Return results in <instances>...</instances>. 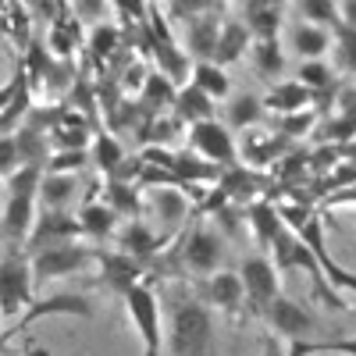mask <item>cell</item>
<instances>
[{"label":"cell","mask_w":356,"mask_h":356,"mask_svg":"<svg viewBox=\"0 0 356 356\" xmlns=\"http://www.w3.org/2000/svg\"><path fill=\"white\" fill-rule=\"evenodd\" d=\"M214 342L211 307L200 303L189 289H171L168 296V349L171 356H207Z\"/></svg>","instance_id":"6da1fadb"},{"label":"cell","mask_w":356,"mask_h":356,"mask_svg":"<svg viewBox=\"0 0 356 356\" xmlns=\"http://www.w3.org/2000/svg\"><path fill=\"white\" fill-rule=\"evenodd\" d=\"M271 264H275V271H285V275H292V271H307L310 275V282H314V296L328 307V310H349V300H346V292L342 289H335L328 278H324V271H321V264H317V257L310 253V246L296 235L289 225H282V232L271 239Z\"/></svg>","instance_id":"7a4b0ae2"},{"label":"cell","mask_w":356,"mask_h":356,"mask_svg":"<svg viewBox=\"0 0 356 356\" xmlns=\"http://www.w3.org/2000/svg\"><path fill=\"white\" fill-rule=\"evenodd\" d=\"M278 214H282V225H289V228L310 246V253L317 257L324 278H328L335 289L356 296V275L346 271L342 264H335L332 253H328V246H324V221H321V214H317V207H314V203H303V200H285V203H278Z\"/></svg>","instance_id":"3957f363"},{"label":"cell","mask_w":356,"mask_h":356,"mask_svg":"<svg viewBox=\"0 0 356 356\" xmlns=\"http://www.w3.org/2000/svg\"><path fill=\"white\" fill-rule=\"evenodd\" d=\"M89 264H97V250L93 246H82L75 239L65 243H50L29 253V271H33V285H47L54 278H68L86 271Z\"/></svg>","instance_id":"277c9868"},{"label":"cell","mask_w":356,"mask_h":356,"mask_svg":"<svg viewBox=\"0 0 356 356\" xmlns=\"http://www.w3.org/2000/svg\"><path fill=\"white\" fill-rule=\"evenodd\" d=\"M125 310L136 324V332L143 339V356H161V346H164V332H161V300L150 282H136L129 285L125 292Z\"/></svg>","instance_id":"5b68a950"},{"label":"cell","mask_w":356,"mask_h":356,"mask_svg":"<svg viewBox=\"0 0 356 356\" xmlns=\"http://www.w3.org/2000/svg\"><path fill=\"white\" fill-rule=\"evenodd\" d=\"M33 303V271L29 253L11 250L0 257V317H18Z\"/></svg>","instance_id":"8992f818"},{"label":"cell","mask_w":356,"mask_h":356,"mask_svg":"<svg viewBox=\"0 0 356 356\" xmlns=\"http://www.w3.org/2000/svg\"><path fill=\"white\" fill-rule=\"evenodd\" d=\"M239 278H243V296H246V310L253 317H264L267 303L278 296V271L267 257H246L239 267Z\"/></svg>","instance_id":"52a82bcc"},{"label":"cell","mask_w":356,"mask_h":356,"mask_svg":"<svg viewBox=\"0 0 356 356\" xmlns=\"http://www.w3.org/2000/svg\"><path fill=\"white\" fill-rule=\"evenodd\" d=\"M186 139H189V150H196L200 157L214 161V164H221V168H228V164L239 161V154H235L232 129H228V125H221V122H214V118L193 122V125H189V132H186Z\"/></svg>","instance_id":"ba28073f"},{"label":"cell","mask_w":356,"mask_h":356,"mask_svg":"<svg viewBox=\"0 0 356 356\" xmlns=\"http://www.w3.org/2000/svg\"><path fill=\"white\" fill-rule=\"evenodd\" d=\"M178 257H182V264L189 267V271L211 275V271H218L221 260H225V243H221V235H218L211 225H193V228L186 232Z\"/></svg>","instance_id":"9c48e42d"},{"label":"cell","mask_w":356,"mask_h":356,"mask_svg":"<svg viewBox=\"0 0 356 356\" xmlns=\"http://www.w3.org/2000/svg\"><path fill=\"white\" fill-rule=\"evenodd\" d=\"M264 321H267V328H271L278 339H289V342H303V339H314V332H317V324H314V317L296 303V300H289V296H275L271 303H267V310H264Z\"/></svg>","instance_id":"30bf717a"},{"label":"cell","mask_w":356,"mask_h":356,"mask_svg":"<svg viewBox=\"0 0 356 356\" xmlns=\"http://www.w3.org/2000/svg\"><path fill=\"white\" fill-rule=\"evenodd\" d=\"M50 314H68V317H93V303L79 292H57V296H47V300H33L25 307V314L15 321V328L4 332V339L11 342L18 332H29V324H36Z\"/></svg>","instance_id":"8fae6325"},{"label":"cell","mask_w":356,"mask_h":356,"mask_svg":"<svg viewBox=\"0 0 356 356\" xmlns=\"http://www.w3.org/2000/svg\"><path fill=\"white\" fill-rule=\"evenodd\" d=\"M82 228H79V218L68 214V211H54V207H36V218H33V228H29V253L40 250V246H50V243H65V239H79Z\"/></svg>","instance_id":"7c38bea8"},{"label":"cell","mask_w":356,"mask_h":356,"mask_svg":"<svg viewBox=\"0 0 356 356\" xmlns=\"http://www.w3.org/2000/svg\"><path fill=\"white\" fill-rule=\"evenodd\" d=\"M139 196H143L146 214H154L161 221L164 235H171L175 228H182V221L189 214V200H186V193L178 186H146V189H139Z\"/></svg>","instance_id":"4fadbf2b"},{"label":"cell","mask_w":356,"mask_h":356,"mask_svg":"<svg viewBox=\"0 0 356 356\" xmlns=\"http://www.w3.org/2000/svg\"><path fill=\"white\" fill-rule=\"evenodd\" d=\"M243 143L235 146V154H239V164L246 168H267V164H275L278 157H285L289 150V139H282L278 132H264V129H243Z\"/></svg>","instance_id":"5bb4252c"},{"label":"cell","mask_w":356,"mask_h":356,"mask_svg":"<svg viewBox=\"0 0 356 356\" xmlns=\"http://www.w3.org/2000/svg\"><path fill=\"white\" fill-rule=\"evenodd\" d=\"M203 296H207V307H218L225 317H239L246 310V296H243V278L239 271H211V278H207L203 285Z\"/></svg>","instance_id":"9a60e30c"},{"label":"cell","mask_w":356,"mask_h":356,"mask_svg":"<svg viewBox=\"0 0 356 356\" xmlns=\"http://www.w3.org/2000/svg\"><path fill=\"white\" fill-rule=\"evenodd\" d=\"M33 218H36V193L8 189L4 214H0V232H4L11 243H25L29 228H33Z\"/></svg>","instance_id":"2e32d148"},{"label":"cell","mask_w":356,"mask_h":356,"mask_svg":"<svg viewBox=\"0 0 356 356\" xmlns=\"http://www.w3.org/2000/svg\"><path fill=\"white\" fill-rule=\"evenodd\" d=\"M97 264H100V285L111 292H125L129 285H136L143 278V260L129 257V253H111V250H97Z\"/></svg>","instance_id":"e0dca14e"},{"label":"cell","mask_w":356,"mask_h":356,"mask_svg":"<svg viewBox=\"0 0 356 356\" xmlns=\"http://www.w3.org/2000/svg\"><path fill=\"white\" fill-rule=\"evenodd\" d=\"M214 186H221V193L228 196V200H235V203H250V200H257V196H264L267 193V178L257 171V168H246V164H228V168H221V178Z\"/></svg>","instance_id":"ac0fdd59"},{"label":"cell","mask_w":356,"mask_h":356,"mask_svg":"<svg viewBox=\"0 0 356 356\" xmlns=\"http://www.w3.org/2000/svg\"><path fill=\"white\" fill-rule=\"evenodd\" d=\"M168 243H171V235H157L143 218H129V225L122 228V235H118V250L136 257V260H143V264L154 260Z\"/></svg>","instance_id":"d6986e66"},{"label":"cell","mask_w":356,"mask_h":356,"mask_svg":"<svg viewBox=\"0 0 356 356\" xmlns=\"http://www.w3.org/2000/svg\"><path fill=\"white\" fill-rule=\"evenodd\" d=\"M218 29H221V18H218V11H203V15L189 18V33H186V54L193 57V61H211V57H214Z\"/></svg>","instance_id":"ffe728a7"},{"label":"cell","mask_w":356,"mask_h":356,"mask_svg":"<svg viewBox=\"0 0 356 356\" xmlns=\"http://www.w3.org/2000/svg\"><path fill=\"white\" fill-rule=\"evenodd\" d=\"M79 178L72 171H43L36 186V207H54V211H68V203L75 200Z\"/></svg>","instance_id":"44dd1931"},{"label":"cell","mask_w":356,"mask_h":356,"mask_svg":"<svg viewBox=\"0 0 356 356\" xmlns=\"http://www.w3.org/2000/svg\"><path fill=\"white\" fill-rule=\"evenodd\" d=\"M250 43H253V36H250V29L243 25V18L221 22V29H218V43H214V57H211V61L221 65V68H228V65H235V61H239V57L250 50Z\"/></svg>","instance_id":"7402d4cb"},{"label":"cell","mask_w":356,"mask_h":356,"mask_svg":"<svg viewBox=\"0 0 356 356\" xmlns=\"http://www.w3.org/2000/svg\"><path fill=\"white\" fill-rule=\"evenodd\" d=\"M250 232H253V239L257 246H271V239L282 232V214H278V207L271 203V196H257L246 203V211H243Z\"/></svg>","instance_id":"603a6c76"},{"label":"cell","mask_w":356,"mask_h":356,"mask_svg":"<svg viewBox=\"0 0 356 356\" xmlns=\"http://www.w3.org/2000/svg\"><path fill=\"white\" fill-rule=\"evenodd\" d=\"M79 228H82V235H89L93 243H107L111 235H114V228H118V214L111 211L104 200L89 196V200L82 203V211H79Z\"/></svg>","instance_id":"cb8c5ba5"},{"label":"cell","mask_w":356,"mask_h":356,"mask_svg":"<svg viewBox=\"0 0 356 356\" xmlns=\"http://www.w3.org/2000/svg\"><path fill=\"white\" fill-rule=\"evenodd\" d=\"M171 107H175V118H178V122H186V125L203 122V118H214V100L207 97L196 82H189V86L178 89L175 100H171Z\"/></svg>","instance_id":"d4e9b609"},{"label":"cell","mask_w":356,"mask_h":356,"mask_svg":"<svg viewBox=\"0 0 356 356\" xmlns=\"http://www.w3.org/2000/svg\"><path fill=\"white\" fill-rule=\"evenodd\" d=\"M310 100H317L310 89L303 86V82H278V86H271V93H267L260 104H264V111H275V114H289V111H303V107H310Z\"/></svg>","instance_id":"484cf974"},{"label":"cell","mask_w":356,"mask_h":356,"mask_svg":"<svg viewBox=\"0 0 356 356\" xmlns=\"http://www.w3.org/2000/svg\"><path fill=\"white\" fill-rule=\"evenodd\" d=\"M182 125L186 122H178L175 114H150L136 125V139L143 146H171L178 136H182Z\"/></svg>","instance_id":"4316f807"},{"label":"cell","mask_w":356,"mask_h":356,"mask_svg":"<svg viewBox=\"0 0 356 356\" xmlns=\"http://www.w3.org/2000/svg\"><path fill=\"white\" fill-rule=\"evenodd\" d=\"M104 203L118 218H139L143 214V196H139V186L132 182H122V178H107L104 182Z\"/></svg>","instance_id":"83f0119b"},{"label":"cell","mask_w":356,"mask_h":356,"mask_svg":"<svg viewBox=\"0 0 356 356\" xmlns=\"http://www.w3.org/2000/svg\"><path fill=\"white\" fill-rule=\"evenodd\" d=\"M292 47L300 57H324L332 47V33L324 25L300 22V25H292Z\"/></svg>","instance_id":"f1b7e54d"},{"label":"cell","mask_w":356,"mask_h":356,"mask_svg":"<svg viewBox=\"0 0 356 356\" xmlns=\"http://www.w3.org/2000/svg\"><path fill=\"white\" fill-rule=\"evenodd\" d=\"M296 82H303L314 97H321V93H332L335 89V72H332V65H324V57H303L300 72H296Z\"/></svg>","instance_id":"f546056e"},{"label":"cell","mask_w":356,"mask_h":356,"mask_svg":"<svg viewBox=\"0 0 356 356\" xmlns=\"http://www.w3.org/2000/svg\"><path fill=\"white\" fill-rule=\"evenodd\" d=\"M250 50H253V65H257L260 79H278L285 72V54L278 47V36L257 40V43H250Z\"/></svg>","instance_id":"4dcf8cb0"},{"label":"cell","mask_w":356,"mask_h":356,"mask_svg":"<svg viewBox=\"0 0 356 356\" xmlns=\"http://www.w3.org/2000/svg\"><path fill=\"white\" fill-rule=\"evenodd\" d=\"M189 75H193V82H196V86H200L211 100L228 97V75H225V68H221V65H214V61H193Z\"/></svg>","instance_id":"1f68e13d"},{"label":"cell","mask_w":356,"mask_h":356,"mask_svg":"<svg viewBox=\"0 0 356 356\" xmlns=\"http://www.w3.org/2000/svg\"><path fill=\"white\" fill-rule=\"evenodd\" d=\"M118 47H122V29L111 25V22H97L93 33H89V54H93V61L97 65L111 61Z\"/></svg>","instance_id":"d6a6232c"},{"label":"cell","mask_w":356,"mask_h":356,"mask_svg":"<svg viewBox=\"0 0 356 356\" xmlns=\"http://www.w3.org/2000/svg\"><path fill=\"white\" fill-rule=\"evenodd\" d=\"M317 353L356 356V335L353 339H303V342H292L285 356H317Z\"/></svg>","instance_id":"836d02e7"},{"label":"cell","mask_w":356,"mask_h":356,"mask_svg":"<svg viewBox=\"0 0 356 356\" xmlns=\"http://www.w3.org/2000/svg\"><path fill=\"white\" fill-rule=\"evenodd\" d=\"M243 25L250 29V36L257 40H271L278 36V29L285 22V8H257V11H243Z\"/></svg>","instance_id":"e575fe53"},{"label":"cell","mask_w":356,"mask_h":356,"mask_svg":"<svg viewBox=\"0 0 356 356\" xmlns=\"http://www.w3.org/2000/svg\"><path fill=\"white\" fill-rule=\"evenodd\" d=\"M317 125V111L303 107V111H289V114H278V122L271 125V132H278L282 139H303L307 132H314Z\"/></svg>","instance_id":"d590c367"},{"label":"cell","mask_w":356,"mask_h":356,"mask_svg":"<svg viewBox=\"0 0 356 356\" xmlns=\"http://www.w3.org/2000/svg\"><path fill=\"white\" fill-rule=\"evenodd\" d=\"M29 111H33V89H29V79H22L15 97L4 104V111H0V132H15Z\"/></svg>","instance_id":"8d00e7d4"},{"label":"cell","mask_w":356,"mask_h":356,"mask_svg":"<svg viewBox=\"0 0 356 356\" xmlns=\"http://www.w3.org/2000/svg\"><path fill=\"white\" fill-rule=\"evenodd\" d=\"M260 118H264V104H260V97L243 93V97L228 100V129H253Z\"/></svg>","instance_id":"74e56055"},{"label":"cell","mask_w":356,"mask_h":356,"mask_svg":"<svg viewBox=\"0 0 356 356\" xmlns=\"http://www.w3.org/2000/svg\"><path fill=\"white\" fill-rule=\"evenodd\" d=\"M89 157H93V164H97L104 175H111L118 164L125 161V150H122V143H118L111 132H97V139H93V150H89Z\"/></svg>","instance_id":"f35d334b"},{"label":"cell","mask_w":356,"mask_h":356,"mask_svg":"<svg viewBox=\"0 0 356 356\" xmlns=\"http://www.w3.org/2000/svg\"><path fill=\"white\" fill-rule=\"evenodd\" d=\"M175 82L164 75V72H146V82H143V89H139V97L150 104V107H164V104H171L175 100Z\"/></svg>","instance_id":"ab89813d"},{"label":"cell","mask_w":356,"mask_h":356,"mask_svg":"<svg viewBox=\"0 0 356 356\" xmlns=\"http://www.w3.org/2000/svg\"><path fill=\"white\" fill-rule=\"evenodd\" d=\"M314 132H317V143H353V136H356V122H349V118H328V122H321L317 118V125H314Z\"/></svg>","instance_id":"60d3db41"},{"label":"cell","mask_w":356,"mask_h":356,"mask_svg":"<svg viewBox=\"0 0 356 356\" xmlns=\"http://www.w3.org/2000/svg\"><path fill=\"white\" fill-rule=\"evenodd\" d=\"M335 57H339V68L356 75V29L353 25H342L335 22Z\"/></svg>","instance_id":"b9f144b4"},{"label":"cell","mask_w":356,"mask_h":356,"mask_svg":"<svg viewBox=\"0 0 356 356\" xmlns=\"http://www.w3.org/2000/svg\"><path fill=\"white\" fill-rule=\"evenodd\" d=\"M300 18L303 22H314V25H324V29H332L339 22V4L335 0H300Z\"/></svg>","instance_id":"7bdbcfd3"},{"label":"cell","mask_w":356,"mask_h":356,"mask_svg":"<svg viewBox=\"0 0 356 356\" xmlns=\"http://www.w3.org/2000/svg\"><path fill=\"white\" fill-rule=\"evenodd\" d=\"M86 161H89L86 146H75V150H50L43 171H72V175H75V171L86 168Z\"/></svg>","instance_id":"ee69618b"},{"label":"cell","mask_w":356,"mask_h":356,"mask_svg":"<svg viewBox=\"0 0 356 356\" xmlns=\"http://www.w3.org/2000/svg\"><path fill=\"white\" fill-rule=\"evenodd\" d=\"M18 164H22V157H18L15 136H11V132H0V178H8Z\"/></svg>","instance_id":"f6af8a7d"},{"label":"cell","mask_w":356,"mask_h":356,"mask_svg":"<svg viewBox=\"0 0 356 356\" xmlns=\"http://www.w3.org/2000/svg\"><path fill=\"white\" fill-rule=\"evenodd\" d=\"M68 15H75L79 22H104V15H107V0H72V11Z\"/></svg>","instance_id":"bcb514c9"},{"label":"cell","mask_w":356,"mask_h":356,"mask_svg":"<svg viewBox=\"0 0 356 356\" xmlns=\"http://www.w3.org/2000/svg\"><path fill=\"white\" fill-rule=\"evenodd\" d=\"M146 68L143 61H129V68L122 72V79H118V89H122V93H139L143 89V82H146Z\"/></svg>","instance_id":"7dc6e473"},{"label":"cell","mask_w":356,"mask_h":356,"mask_svg":"<svg viewBox=\"0 0 356 356\" xmlns=\"http://www.w3.org/2000/svg\"><path fill=\"white\" fill-rule=\"evenodd\" d=\"M214 4H218V0H171V11L178 18H196L203 11H214Z\"/></svg>","instance_id":"c3c4849f"},{"label":"cell","mask_w":356,"mask_h":356,"mask_svg":"<svg viewBox=\"0 0 356 356\" xmlns=\"http://www.w3.org/2000/svg\"><path fill=\"white\" fill-rule=\"evenodd\" d=\"M335 100H339V114H342V118H349V122H356V82L339 86Z\"/></svg>","instance_id":"681fc988"},{"label":"cell","mask_w":356,"mask_h":356,"mask_svg":"<svg viewBox=\"0 0 356 356\" xmlns=\"http://www.w3.org/2000/svg\"><path fill=\"white\" fill-rule=\"evenodd\" d=\"M22 79H25V65H15V75H11L4 86H0V111H4V104L15 97V89L22 86Z\"/></svg>","instance_id":"f907efd6"},{"label":"cell","mask_w":356,"mask_h":356,"mask_svg":"<svg viewBox=\"0 0 356 356\" xmlns=\"http://www.w3.org/2000/svg\"><path fill=\"white\" fill-rule=\"evenodd\" d=\"M260 356H285V346H282V339L271 332L264 339V349H260Z\"/></svg>","instance_id":"816d5d0a"},{"label":"cell","mask_w":356,"mask_h":356,"mask_svg":"<svg viewBox=\"0 0 356 356\" xmlns=\"http://www.w3.org/2000/svg\"><path fill=\"white\" fill-rule=\"evenodd\" d=\"M339 22L356 29V0H342V8H339Z\"/></svg>","instance_id":"f5cc1de1"},{"label":"cell","mask_w":356,"mask_h":356,"mask_svg":"<svg viewBox=\"0 0 356 356\" xmlns=\"http://www.w3.org/2000/svg\"><path fill=\"white\" fill-rule=\"evenodd\" d=\"M289 0H243L246 11H257V8H285Z\"/></svg>","instance_id":"db71d44e"},{"label":"cell","mask_w":356,"mask_h":356,"mask_svg":"<svg viewBox=\"0 0 356 356\" xmlns=\"http://www.w3.org/2000/svg\"><path fill=\"white\" fill-rule=\"evenodd\" d=\"M22 356H50V353H47V349H25Z\"/></svg>","instance_id":"11a10c76"},{"label":"cell","mask_w":356,"mask_h":356,"mask_svg":"<svg viewBox=\"0 0 356 356\" xmlns=\"http://www.w3.org/2000/svg\"><path fill=\"white\" fill-rule=\"evenodd\" d=\"M8 349V339H4V332H0V353H4Z\"/></svg>","instance_id":"9f6ffc18"},{"label":"cell","mask_w":356,"mask_h":356,"mask_svg":"<svg viewBox=\"0 0 356 356\" xmlns=\"http://www.w3.org/2000/svg\"><path fill=\"white\" fill-rule=\"evenodd\" d=\"M57 4H61V11H68V0H57Z\"/></svg>","instance_id":"6f0895ef"},{"label":"cell","mask_w":356,"mask_h":356,"mask_svg":"<svg viewBox=\"0 0 356 356\" xmlns=\"http://www.w3.org/2000/svg\"><path fill=\"white\" fill-rule=\"evenodd\" d=\"M228 4H243V0H228Z\"/></svg>","instance_id":"680465c9"},{"label":"cell","mask_w":356,"mask_h":356,"mask_svg":"<svg viewBox=\"0 0 356 356\" xmlns=\"http://www.w3.org/2000/svg\"><path fill=\"white\" fill-rule=\"evenodd\" d=\"M25 4H33V0H25Z\"/></svg>","instance_id":"91938a15"}]
</instances>
